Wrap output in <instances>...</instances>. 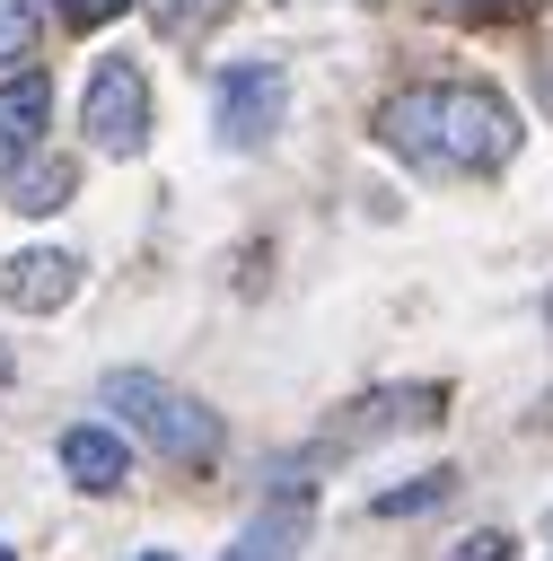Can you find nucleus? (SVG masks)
<instances>
[{
    "label": "nucleus",
    "mask_w": 553,
    "mask_h": 561,
    "mask_svg": "<svg viewBox=\"0 0 553 561\" xmlns=\"http://www.w3.org/2000/svg\"><path fill=\"white\" fill-rule=\"evenodd\" d=\"M448 403H439V386H395V394H360V412H342L334 430H325V447H360V438H395V430H421V421H439Z\"/></svg>",
    "instance_id": "7"
},
{
    "label": "nucleus",
    "mask_w": 553,
    "mask_h": 561,
    "mask_svg": "<svg viewBox=\"0 0 553 561\" xmlns=\"http://www.w3.org/2000/svg\"><path fill=\"white\" fill-rule=\"evenodd\" d=\"M158 561H167V552H158Z\"/></svg>",
    "instance_id": "17"
},
{
    "label": "nucleus",
    "mask_w": 553,
    "mask_h": 561,
    "mask_svg": "<svg viewBox=\"0 0 553 561\" xmlns=\"http://www.w3.org/2000/svg\"><path fill=\"white\" fill-rule=\"evenodd\" d=\"M70 289H79V254H70V245H26V254H9V272H0V298H9L18 316H53V307H70Z\"/></svg>",
    "instance_id": "5"
},
{
    "label": "nucleus",
    "mask_w": 553,
    "mask_h": 561,
    "mask_svg": "<svg viewBox=\"0 0 553 561\" xmlns=\"http://www.w3.org/2000/svg\"><path fill=\"white\" fill-rule=\"evenodd\" d=\"M290 114V70L281 61H228L219 70V140L228 149H272Z\"/></svg>",
    "instance_id": "4"
},
{
    "label": "nucleus",
    "mask_w": 553,
    "mask_h": 561,
    "mask_svg": "<svg viewBox=\"0 0 553 561\" xmlns=\"http://www.w3.org/2000/svg\"><path fill=\"white\" fill-rule=\"evenodd\" d=\"M465 9H500V0H465Z\"/></svg>",
    "instance_id": "16"
},
{
    "label": "nucleus",
    "mask_w": 553,
    "mask_h": 561,
    "mask_svg": "<svg viewBox=\"0 0 553 561\" xmlns=\"http://www.w3.org/2000/svg\"><path fill=\"white\" fill-rule=\"evenodd\" d=\"M70 184H79V167H70V158H18V167H9V202H18V210H35V219H44V210H61V202H70Z\"/></svg>",
    "instance_id": "9"
},
{
    "label": "nucleus",
    "mask_w": 553,
    "mask_h": 561,
    "mask_svg": "<svg viewBox=\"0 0 553 561\" xmlns=\"http://www.w3.org/2000/svg\"><path fill=\"white\" fill-rule=\"evenodd\" d=\"M97 403H105V421H123L132 438H149L167 465H211V456L228 447L219 412H211L202 394H184V386L149 377V368H114V377L97 386Z\"/></svg>",
    "instance_id": "2"
},
{
    "label": "nucleus",
    "mask_w": 553,
    "mask_h": 561,
    "mask_svg": "<svg viewBox=\"0 0 553 561\" xmlns=\"http://www.w3.org/2000/svg\"><path fill=\"white\" fill-rule=\"evenodd\" d=\"M228 0H149V18H158V35H176V44H193L211 18H219Z\"/></svg>",
    "instance_id": "13"
},
{
    "label": "nucleus",
    "mask_w": 553,
    "mask_h": 561,
    "mask_svg": "<svg viewBox=\"0 0 553 561\" xmlns=\"http://www.w3.org/2000/svg\"><path fill=\"white\" fill-rule=\"evenodd\" d=\"M123 465H132L123 421H79V430H61V473H70L79 491H114Z\"/></svg>",
    "instance_id": "8"
},
{
    "label": "nucleus",
    "mask_w": 553,
    "mask_h": 561,
    "mask_svg": "<svg viewBox=\"0 0 553 561\" xmlns=\"http://www.w3.org/2000/svg\"><path fill=\"white\" fill-rule=\"evenodd\" d=\"M456 561H509V535H465V552Z\"/></svg>",
    "instance_id": "14"
},
{
    "label": "nucleus",
    "mask_w": 553,
    "mask_h": 561,
    "mask_svg": "<svg viewBox=\"0 0 553 561\" xmlns=\"http://www.w3.org/2000/svg\"><path fill=\"white\" fill-rule=\"evenodd\" d=\"M79 131L97 158H140L149 149V79L132 53H105L88 79H79Z\"/></svg>",
    "instance_id": "3"
},
{
    "label": "nucleus",
    "mask_w": 553,
    "mask_h": 561,
    "mask_svg": "<svg viewBox=\"0 0 553 561\" xmlns=\"http://www.w3.org/2000/svg\"><path fill=\"white\" fill-rule=\"evenodd\" d=\"M298 535H307V508H298V500H272V508L237 535V552H228V561H290V543H298Z\"/></svg>",
    "instance_id": "10"
},
{
    "label": "nucleus",
    "mask_w": 553,
    "mask_h": 561,
    "mask_svg": "<svg viewBox=\"0 0 553 561\" xmlns=\"http://www.w3.org/2000/svg\"><path fill=\"white\" fill-rule=\"evenodd\" d=\"M44 123H53V79L35 61L26 70H0V175L44 149Z\"/></svg>",
    "instance_id": "6"
},
{
    "label": "nucleus",
    "mask_w": 553,
    "mask_h": 561,
    "mask_svg": "<svg viewBox=\"0 0 553 561\" xmlns=\"http://www.w3.org/2000/svg\"><path fill=\"white\" fill-rule=\"evenodd\" d=\"M61 9H70L79 26H88V18H114V9H132V0H61Z\"/></svg>",
    "instance_id": "15"
},
{
    "label": "nucleus",
    "mask_w": 553,
    "mask_h": 561,
    "mask_svg": "<svg viewBox=\"0 0 553 561\" xmlns=\"http://www.w3.org/2000/svg\"><path fill=\"white\" fill-rule=\"evenodd\" d=\"M44 44V0H0V70H26Z\"/></svg>",
    "instance_id": "11"
},
{
    "label": "nucleus",
    "mask_w": 553,
    "mask_h": 561,
    "mask_svg": "<svg viewBox=\"0 0 553 561\" xmlns=\"http://www.w3.org/2000/svg\"><path fill=\"white\" fill-rule=\"evenodd\" d=\"M448 491H456L448 473H421V482H404V491H377V500H369V517H413V508H439Z\"/></svg>",
    "instance_id": "12"
},
{
    "label": "nucleus",
    "mask_w": 553,
    "mask_h": 561,
    "mask_svg": "<svg viewBox=\"0 0 553 561\" xmlns=\"http://www.w3.org/2000/svg\"><path fill=\"white\" fill-rule=\"evenodd\" d=\"M369 131H377L404 167H421V175H492V167H509V149H518V114H509V96H492L483 79L395 88Z\"/></svg>",
    "instance_id": "1"
}]
</instances>
